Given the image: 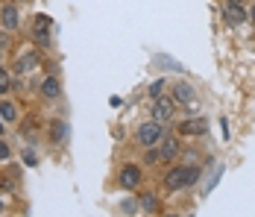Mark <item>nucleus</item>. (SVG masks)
<instances>
[{"mask_svg":"<svg viewBox=\"0 0 255 217\" xmlns=\"http://www.w3.org/2000/svg\"><path fill=\"white\" fill-rule=\"evenodd\" d=\"M15 3H24V0H15Z\"/></svg>","mask_w":255,"mask_h":217,"instance_id":"nucleus-25","label":"nucleus"},{"mask_svg":"<svg viewBox=\"0 0 255 217\" xmlns=\"http://www.w3.org/2000/svg\"><path fill=\"white\" fill-rule=\"evenodd\" d=\"M135 138H138V144L144 147V150H147V147H155L161 138H164V126H161L158 121H147V123L138 126Z\"/></svg>","mask_w":255,"mask_h":217,"instance_id":"nucleus-1","label":"nucleus"},{"mask_svg":"<svg viewBox=\"0 0 255 217\" xmlns=\"http://www.w3.org/2000/svg\"><path fill=\"white\" fill-rule=\"evenodd\" d=\"M68 138V123L65 121H53L50 123V141L53 144H62Z\"/></svg>","mask_w":255,"mask_h":217,"instance_id":"nucleus-14","label":"nucleus"},{"mask_svg":"<svg viewBox=\"0 0 255 217\" xmlns=\"http://www.w3.org/2000/svg\"><path fill=\"white\" fill-rule=\"evenodd\" d=\"M205 129H208L205 121H182L179 123V135H203Z\"/></svg>","mask_w":255,"mask_h":217,"instance_id":"nucleus-11","label":"nucleus"},{"mask_svg":"<svg viewBox=\"0 0 255 217\" xmlns=\"http://www.w3.org/2000/svg\"><path fill=\"white\" fill-rule=\"evenodd\" d=\"M141 179H144V173H141L138 165H124L121 173H118V185L127 188V191H135V188L141 185Z\"/></svg>","mask_w":255,"mask_h":217,"instance_id":"nucleus-3","label":"nucleus"},{"mask_svg":"<svg viewBox=\"0 0 255 217\" xmlns=\"http://www.w3.org/2000/svg\"><path fill=\"white\" fill-rule=\"evenodd\" d=\"M173 100H176V103H185V106L194 103V88H191L188 82H179L176 88H173Z\"/></svg>","mask_w":255,"mask_h":217,"instance_id":"nucleus-12","label":"nucleus"},{"mask_svg":"<svg viewBox=\"0 0 255 217\" xmlns=\"http://www.w3.org/2000/svg\"><path fill=\"white\" fill-rule=\"evenodd\" d=\"M247 18H250V21H253V24H255V9H253V12H250V15H247Z\"/></svg>","mask_w":255,"mask_h":217,"instance_id":"nucleus-21","label":"nucleus"},{"mask_svg":"<svg viewBox=\"0 0 255 217\" xmlns=\"http://www.w3.org/2000/svg\"><path fill=\"white\" fill-rule=\"evenodd\" d=\"M164 88H167V82H164V79H158V82H153V85H150V97H161L164 94Z\"/></svg>","mask_w":255,"mask_h":217,"instance_id":"nucleus-17","label":"nucleus"},{"mask_svg":"<svg viewBox=\"0 0 255 217\" xmlns=\"http://www.w3.org/2000/svg\"><path fill=\"white\" fill-rule=\"evenodd\" d=\"M9 91H12V76H9V71L0 68V97L9 94Z\"/></svg>","mask_w":255,"mask_h":217,"instance_id":"nucleus-16","label":"nucleus"},{"mask_svg":"<svg viewBox=\"0 0 255 217\" xmlns=\"http://www.w3.org/2000/svg\"><path fill=\"white\" fill-rule=\"evenodd\" d=\"M138 209H141V212H147V215H155V212H158V200H155L153 194H141Z\"/></svg>","mask_w":255,"mask_h":217,"instance_id":"nucleus-15","label":"nucleus"},{"mask_svg":"<svg viewBox=\"0 0 255 217\" xmlns=\"http://www.w3.org/2000/svg\"><path fill=\"white\" fill-rule=\"evenodd\" d=\"M0 59H3V41H0Z\"/></svg>","mask_w":255,"mask_h":217,"instance_id":"nucleus-22","label":"nucleus"},{"mask_svg":"<svg viewBox=\"0 0 255 217\" xmlns=\"http://www.w3.org/2000/svg\"><path fill=\"white\" fill-rule=\"evenodd\" d=\"M50 26H53V21L47 18V15H35L32 29H35V41H38L41 47H47V44H50Z\"/></svg>","mask_w":255,"mask_h":217,"instance_id":"nucleus-5","label":"nucleus"},{"mask_svg":"<svg viewBox=\"0 0 255 217\" xmlns=\"http://www.w3.org/2000/svg\"><path fill=\"white\" fill-rule=\"evenodd\" d=\"M191 182H188V168H173L167 170V176H164V188L167 191H182V188H188Z\"/></svg>","mask_w":255,"mask_h":217,"instance_id":"nucleus-4","label":"nucleus"},{"mask_svg":"<svg viewBox=\"0 0 255 217\" xmlns=\"http://www.w3.org/2000/svg\"><path fill=\"white\" fill-rule=\"evenodd\" d=\"M9 156H12V150H9V144H6V141H0V162H6Z\"/></svg>","mask_w":255,"mask_h":217,"instance_id":"nucleus-20","label":"nucleus"},{"mask_svg":"<svg viewBox=\"0 0 255 217\" xmlns=\"http://www.w3.org/2000/svg\"><path fill=\"white\" fill-rule=\"evenodd\" d=\"M59 94H62V82H59L56 76H47V79L41 82V97H44V100H56Z\"/></svg>","mask_w":255,"mask_h":217,"instance_id":"nucleus-9","label":"nucleus"},{"mask_svg":"<svg viewBox=\"0 0 255 217\" xmlns=\"http://www.w3.org/2000/svg\"><path fill=\"white\" fill-rule=\"evenodd\" d=\"M0 121H6V123L18 121V106L9 103V100H0Z\"/></svg>","mask_w":255,"mask_h":217,"instance_id":"nucleus-13","label":"nucleus"},{"mask_svg":"<svg viewBox=\"0 0 255 217\" xmlns=\"http://www.w3.org/2000/svg\"><path fill=\"white\" fill-rule=\"evenodd\" d=\"M226 3H241V0H226Z\"/></svg>","mask_w":255,"mask_h":217,"instance_id":"nucleus-23","label":"nucleus"},{"mask_svg":"<svg viewBox=\"0 0 255 217\" xmlns=\"http://www.w3.org/2000/svg\"><path fill=\"white\" fill-rule=\"evenodd\" d=\"M0 212H3V203H0Z\"/></svg>","mask_w":255,"mask_h":217,"instance_id":"nucleus-24","label":"nucleus"},{"mask_svg":"<svg viewBox=\"0 0 255 217\" xmlns=\"http://www.w3.org/2000/svg\"><path fill=\"white\" fill-rule=\"evenodd\" d=\"M244 21H247L244 6H241V3H229V6H226V24L238 26V24H244Z\"/></svg>","mask_w":255,"mask_h":217,"instance_id":"nucleus-10","label":"nucleus"},{"mask_svg":"<svg viewBox=\"0 0 255 217\" xmlns=\"http://www.w3.org/2000/svg\"><path fill=\"white\" fill-rule=\"evenodd\" d=\"M121 212H124V215H135V212H138V200H124V203H121Z\"/></svg>","mask_w":255,"mask_h":217,"instance_id":"nucleus-18","label":"nucleus"},{"mask_svg":"<svg viewBox=\"0 0 255 217\" xmlns=\"http://www.w3.org/2000/svg\"><path fill=\"white\" fill-rule=\"evenodd\" d=\"M0 26L6 32H15L21 26V15H18V3H0Z\"/></svg>","mask_w":255,"mask_h":217,"instance_id":"nucleus-2","label":"nucleus"},{"mask_svg":"<svg viewBox=\"0 0 255 217\" xmlns=\"http://www.w3.org/2000/svg\"><path fill=\"white\" fill-rule=\"evenodd\" d=\"M173 118V100L170 97H155V106H153V121H158V123H167Z\"/></svg>","mask_w":255,"mask_h":217,"instance_id":"nucleus-6","label":"nucleus"},{"mask_svg":"<svg viewBox=\"0 0 255 217\" xmlns=\"http://www.w3.org/2000/svg\"><path fill=\"white\" fill-rule=\"evenodd\" d=\"M144 162H147V165H158V162H161V156H158V150H155V147H147Z\"/></svg>","mask_w":255,"mask_h":217,"instance_id":"nucleus-19","label":"nucleus"},{"mask_svg":"<svg viewBox=\"0 0 255 217\" xmlns=\"http://www.w3.org/2000/svg\"><path fill=\"white\" fill-rule=\"evenodd\" d=\"M38 62H41V56L35 53V50H24L18 59H15V73H29L38 68Z\"/></svg>","mask_w":255,"mask_h":217,"instance_id":"nucleus-7","label":"nucleus"},{"mask_svg":"<svg viewBox=\"0 0 255 217\" xmlns=\"http://www.w3.org/2000/svg\"><path fill=\"white\" fill-rule=\"evenodd\" d=\"M155 147H158V156H161V159H176L179 156V141L176 138H170V135H164Z\"/></svg>","mask_w":255,"mask_h":217,"instance_id":"nucleus-8","label":"nucleus"}]
</instances>
